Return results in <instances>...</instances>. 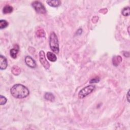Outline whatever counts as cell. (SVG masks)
<instances>
[{
    "label": "cell",
    "instance_id": "obj_7",
    "mask_svg": "<svg viewBox=\"0 0 130 130\" xmlns=\"http://www.w3.org/2000/svg\"><path fill=\"white\" fill-rule=\"evenodd\" d=\"M0 61H0V69H1V70L6 69L8 66L7 60L6 58L2 55H1V56H0Z\"/></svg>",
    "mask_w": 130,
    "mask_h": 130
},
{
    "label": "cell",
    "instance_id": "obj_9",
    "mask_svg": "<svg viewBox=\"0 0 130 130\" xmlns=\"http://www.w3.org/2000/svg\"><path fill=\"white\" fill-rule=\"evenodd\" d=\"M18 51H19V47H18L17 48L14 47V48L11 49L10 51V56L11 57V58H12L13 59H16L17 58V56Z\"/></svg>",
    "mask_w": 130,
    "mask_h": 130
},
{
    "label": "cell",
    "instance_id": "obj_3",
    "mask_svg": "<svg viewBox=\"0 0 130 130\" xmlns=\"http://www.w3.org/2000/svg\"><path fill=\"white\" fill-rule=\"evenodd\" d=\"M95 89V85H88L82 89L78 94V98L79 99H83L85 97L91 94Z\"/></svg>",
    "mask_w": 130,
    "mask_h": 130
},
{
    "label": "cell",
    "instance_id": "obj_1",
    "mask_svg": "<svg viewBox=\"0 0 130 130\" xmlns=\"http://www.w3.org/2000/svg\"><path fill=\"white\" fill-rule=\"evenodd\" d=\"M10 92L11 95L17 99L25 98L30 94L29 89L25 85L20 84L14 85L11 89Z\"/></svg>",
    "mask_w": 130,
    "mask_h": 130
},
{
    "label": "cell",
    "instance_id": "obj_17",
    "mask_svg": "<svg viewBox=\"0 0 130 130\" xmlns=\"http://www.w3.org/2000/svg\"><path fill=\"white\" fill-rule=\"evenodd\" d=\"M8 23L5 20L1 19L0 20V29L1 30L3 29H5L8 26Z\"/></svg>",
    "mask_w": 130,
    "mask_h": 130
},
{
    "label": "cell",
    "instance_id": "obj_16",
    "mask_svg": "<svg viewBox=\"0 0 130 130\" xmlns=\"http://www.w3.org/2000/svg\"><path fill=\"white\" fill-rule=\"evenodd\" d=\"M122 13L124 16H129L130 14V8L129 7L124 8L122 10Z\"/></svg>",
    "mask_w": 130,
    "mask_h": 130
},
{
    "label": "cell",
    "instance_id": "obj_14",
    "mask_svg": "<svg viewBox=\"0 0 130 130\" xmlns=\"http://www.w3.org/2000/svg\"><path fill=\"white\" fill-rule=\"evenodd\" d=\"M11 72L12 74L15 76L19 75L21 73V69L19 67L16 66H14L11 70Z\"/></svg>",
    "mask_w": 130,
    "mask_h": 130
},
{
    "label": "cell",
    "instance_id": "obj_6",
    "mask_svg": "<svg viewBox=\"0 0 130 130\" xmlns=\"http://www.w3.org/2000/svg\"><path fill=\"white\" fill-rule=\"evenodd\" d=\"M25 63L28 67L31 68H35L37 66L35 61L30 56H27L26 57Z\"/></svg>",
    "mask_w": 130,
    "mask_h": 130
},
{
    "label": "cell",
    "instance_id": "obj_20",
    "mask_svg": "<svg viewBox=\"0 0 130 130\" xmlns=\"http://www.w3.org/2000/svg\"><path fill=\"white\" fill-rule=\"evenodd\" d=\"M129 93H130V91H128L127 95V101H128V102H130V100H129V98H130V97H129Z\"/></svg>",
    "mask_w": 130,
    "mask_h": 130
},
{
    "label": "cell",
    "instance_id": "obj_8",
    "mask_svg": "<svg viewBox=\"0 0 130 130\" xmlns=\"http://www.w3.org/2000/svg\"><path fill=\"white\" fill-rule=\"evenodd\" d=\"M122 58L120 56H115L112 58V63L114 66H118L122 62Z\"/></svg>",
    "mask_w": 130,
    "mask_h": 130
},
{
    "label": "cell",
    "instance_id": "obj_4",
    "mask_svg": "<svg viewBox=\"0 0 130 130\" xmlns=\"http://www.w3.org/2000/svg\"><path fill=\"white\" fill-rule=\"evenodd\" d=\"M32 6L34 8L36 12L39 14H45L46 13V10L45 7L39 1H34L32 3Z\"/></svg>",
    "mask_w": 130,
    "mask_h": 130
},
{
    "label": "cell",
    "instance_id": "obj_10",
    "mask_svg": "<svg viewBox=\"0 0 130 130\" xmlns=\"http://www.w3.org/2000/svg\"><path fill=\"white\" fill-rule=\"evenodd\" d=\"M47 57L48 59L52 62H55L57 60V58L55 54L51 52H47Z\"/></svg>",
    "mask_w": 130,
    "mask_h": 130
},
{
    "label": "cell",
    "instance_id": "obj_19",
    "mask_svg": "<svg viewBox=\"0 0 130 130\" xmlns=\"http://www.w3.org/2000/svg\"><path fill=\"white\" fill-rule=\"evenodd\" d=\"M100 81V79L99 78H94L93 79H92L90 83H98Z\"/></svg>",
    "mask_w": 130,
    "mask_h": 130
},
{
    "label": "cell",
    "instance_id": "obj_11",
    "mask_svg": "<svg viewBox=\"0 0 130 130\" xmlns=\"http://www.w3.org/2000/svg\"><path fill=\"white\" fill-rule=\"evenodd\" d=\"M46 2L50 6L52 7H59L61 4V2L59 1V0H56V1H47Z\"/></svg>",
    "mask_w": 130,
    "mask_h": 130
},
{
    "label": "cell",
    "instance_id": "obj_2",
    "mask_svg": "<svg viewBox=\"0 0 130 130\" xmlns=\"http://www.w3.org/2000/svg\"><path fill=\"white\" fill-rule=\"evenodd\" d=\"M49 46L51 50L56 53L59 52V43L57 35L55 32H52L49 37Z\"/></svg>",
    "mask_w": 130,
    "mask_h": 130
},
{
    "label": "cell",
    "instance_id": "obj_5",
    "mask_svg": "<svg viewBox=\"0 0 130 130\" xmlns=\"http://www.w3.org/2000/svg\"><path fill=\"white\" fill-rule=\"evenodd\" d=\"M39 60L41 64L45 69L48 70L50 68V64L49 62L47 61L45 58V52L44 51L41 50L39 52Z\"/></svg>",
    "mask_w": 130,
    "mask_h": 130
},
{
    "label": "cell",
    "instance_id": "obj_18",
    "mask_svg": "<svg viewBox=\"0 0 130 130\" xmlns=\"http://www.w3.org/2000/svg\"><path fill=\"white\" fill-rule=\"evenodd\" d=\"M7 99L6 98L2 95L0 96V103H1V105H5L7 102Z\"/></svg>",
    "mask_w": 130,
    "mask_h": 130
},
{
    "label": "cell",
    "instance_id": "obj_15",
    "mask_svg": "<svg viewBox=\"0 0 130 130\" xmlns=\"http://www.w3.org/2000/svg\"><path fill=\"white\" fill-rule=\"evenodd\" d=\"M36 34L39 38H43L45 37V32L42 29L38 30L36 32Z\"/></svg>",
    "mask_w": 130,
    "mask_h": 130
},
{
    "label": "cell",
    "instance_id": "obj_12",
    "mask_svg": "<svg viewBox=\"0 0 130 130\" xmlns=\"http://www.w3.org/2000/svg\"><path fill=\"white\" fill-rule=\"evenodd\" d=\"M13 11V8L12 6H9V5H6L5 6L3 9V12L5 14H9L12 13Z\"/></svg>",
    "mask_w": 130,
    "mask_h": 130
},
{
    "label": "cell",
    "instance_id": "obj_13",
    "mask_svg": "<svg viewBox=\"0 0 130 130\" xmlns=\"http://www.w3.org/2000/svg\"><path fill=\"white\" fill-rule=\"evenodd\" d=\"M44 98L47 101L53 102L55 100V97L51 93H46L44 95Z\"/></svg>",
    "mask_w": 130,
    "mask_h": 130
}]
</instances>
